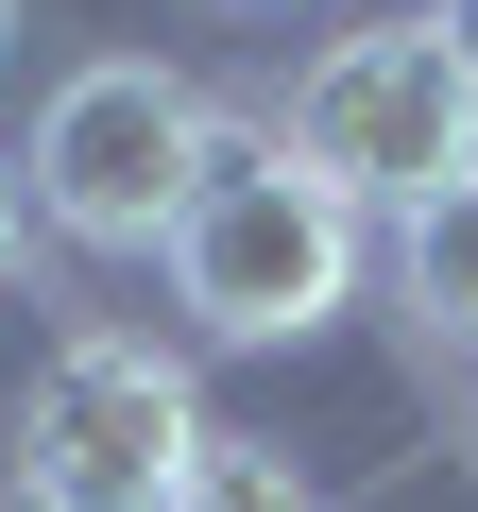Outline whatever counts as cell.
<instances>
[{
	"mask_svg": "<svg viewBox=\"0 0 478 512\" xmlns=\"http://www.w3.org/2000/svg\"><path fill=\"white\" fill-rule=\"evenodd\" d=\"M154 256H171V308L205 342H308L359 291V205L325 171H291L274 120H222V154H205V188L171 205Z\"/></svg>",
	"mask_w": 478,
	"mask_h": 512,
	"instance_id": "obj_1",
	"label": "cell"
},
{
	"mask_svg": "<svg viewBox=\"0 0 478 512\" xmlns=\"http://www.w3.org/2000/svg\"><path fill=\"white\" fill-rule=\"evenodd\" d=\"M205 154H222V120H205V86L188 69H154V52H86L52 103H35V205H52V239H86V256H154L171 239V205L205 188Z\"/></svg>",
	"mask_w": 478,
	"mask_h": 512,
	"instance_id": "obj_2",
	"label": "cell"
},
{
	"mask_svg": "<svg viewBox=\"0 0 478 512\" xmlns=\"http://www.w3.org/2000/svg\"><path fill=\"white\" fill-rule=\"evenodd\" d=\"M274 137H291V171H325L342 205H393V222H410L444 171H478V103H461V69H444L427 18H393V35H325V52L291 69Z\"/></svg>",
	"mask_w": 478,
	"mask_h": 512,
	"instance_id": "obj_3",
	"label": "cell"
},
{
	"mask_svg": "<svg viewBox=\"0 0 478 512\" xmlns=\"http://www.w3.org/2000/svg\"><path fill=\"white\" fill-rule=\"evenodd\" d=\"M188 444H205V410L154 342H69L18 410V495L35 512H171Z\"/></svg>",
	"mask_w": 478,
	"mask_h": 512,
	"instance_id": "obj_4",
	"label": "cell"
},
{
	"mask_svg": "<svg viewBox=\"0 0 478 512\" xmlns=\"http://www.w3.org/2000/svg\"><path fill=\"white\" fill-rule=\"evenodd\" d=\"M393 308H410L427 342L478 359V171H444V188L393 222Z\"/></svg>",
	"mask_w": 478,
	"mask_h": 512,
	"instance_id": "obj_5",
	"label": "cell"
},
{
	"mask_svg": "<svg viewBox=\"0 0 478 512\" xmlns=\"http://www.w3.org/2000/svg\"><path fill=\"white\" fill-rule=\"evenodd\" d=\"M171 512H325V495H308V478H291L274 444L205 427V444H188V478H171Z\"/></svg>",
	"mask_w": 478,
	"mask_h": 512,
	"instance_id": "obj_6",
	"label": "cell"
},
{
	"mask_svg": "<svg viewBox=\"0 0 478 512\" xmlns=\"http://www.w3.org/2000/svg\"><path fill=\"white\" fill-rule=\"evenodd\" d=\"M427 35H444V69H461V103H478V0H427Z\"/></svg>",
	"mask_w": 478,
	"mask_h": 512,
	"instance_id": "obj_7",
	"label": "cell"
},
{
	"mask_svg": "<svg viewBox=\"0 0 478 512\" xmlns=\"http://www.w3.org/2000/svg\"><path fill=\"white\" fill-rule=\"evenodd\" d=\"M0 256H18V154H0Z\"/></svg>",
	"mask_w": 478,
	"mask_h": 512,
	"instance_id": "obj_8",
	"label": "cell"
},
{
	"mask_svg": "<svg viewBox=\"0 0 478 512\" xmlns=\"http://www.w3.org/2000/svg\"><path fill=\"white\" fill-rule=\"evenodd\" d=\"M239 18H291V0H239Z\"/></svg>",
	"mask_w": 478,
	"mask_h": 512,
	"instance_id": "obj_9",
	"label": "cell"
},
{
	"mask_svg": "<svg viewBox=\"0 0 478 512\" xmlns=\"http://www.w3.org/2000/svg\"><path fill=\"white\" fill-rule=\"evenodd\" d=\"M0 52H18V0H0Z\"/></svg>",
	"mask_w": 478,
	"mask_h": 512,
	"instance_id": "obj_10",
	"label": "cell"
}]
</instances>
